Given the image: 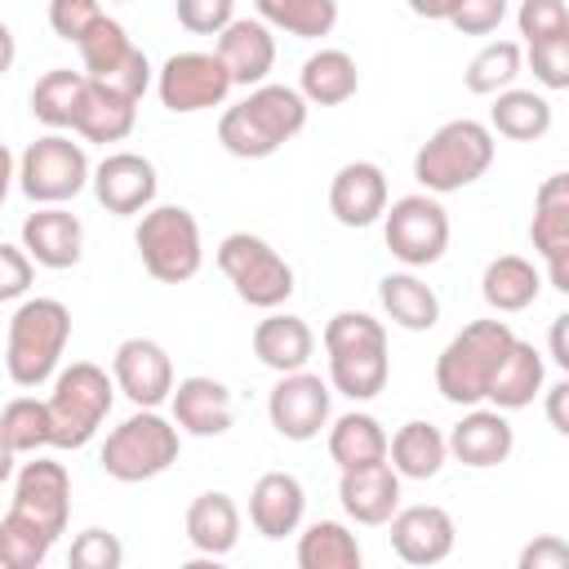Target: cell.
<instances>
[{
    "label": "cell",
    "instance_id": "6da1fadb",
    "mask_svg": "<svg viewBox=\"0 0 569 569\" xmlns=\"http://www.w3.org/2000/svg\"><path fill=\"white\" fill-rule=\"evenodd\" d=\"M311 102L293 84H258L218 116V142L236 160H267L307 129Z\"/></svg>",
    "mask_w": 569,
    "mask_h": 569
},
{
    "label": "cell",
    "instance_id": "7a4b0ae2",
    "mask_svg": "<svg viewBox=\"0 0 569 569\" xmlns=\"http://www.w3.org/2000/svg\"><path fill=\"white\" fill-rule=\"evenodd\" d=\"M329 382L347 400H373L391 378L387 329L369 311H333L325 325Z\"/></svg>",
    "mask_w": 569,
    "mask_h": 569
},
{
    "label": "cell",
    "instance_id": "3957f363",
    "mask_svg": "<svg viewBox=\"0 0 569 569\" xmlns=\"http://www.w3.org/2000/svg\"><path fill=\"white\" fill-rule=\"evenodd\" d=\"M516 347V333L507 320H471L462 325L445 351L436 356V391L449 405H480L489 400V387L507 360V351Z\"/></svg>",
    "mask_w": 569,
    "mask_h": 569
},
{
    "label": "cell",
    "instance_id": "277c9868",
    "mask_svg": "<svg viewBox=\"0 0 569 569\" xmlns=\"http://www.w3.org/2000/svg\"><path fill=\"white\" fill-rule=\"evenodd\" d=\"M71 342V311L58 298H27L9 311L4 369L18 387H44L58 378L62 351Z\"/></svg>",
    "mask_w": 569,
    "mask_h": 569
},
{
    "label": "cell",
    "instance_id": "5b68a950",
    "mask_svg": "<svg viewBox=\"0 0 569 569\" xmlns=\"http://www.w3.org/2000/svg\"><path fill=\"white\" fill-rule=\"evenodd\" d=\"M493 164V129L480 120H449L440 124L413 156V178L422 191L431 196H449L462 191L471 182H480Z\"/></svg>",
    "mask_w": 569,
    "mask_h": 569
},
{
    "label": "cell",
    "instance_id": "8992f818",
    "mask_svg": "<svg viewBox=\"0 0 569 569\" xmlns=\"http://www.w3.org/2000/svg\"><path fill=\"white\" fill-rule=\"evenodd\" d=\"M116 391V373L93 360H71L67 369H58L53 391L44 396L53 418V449H84L107 422Z\"/></svg>",
    "mask_w": 569,
    "mask_h": 569
},
{
    "label": "cell",
    "instance_id": "52a82bcc",
    "mask_svg": "<svg viewBox=\"0 0 569 569\" xmlns=\"http://www.w3.org/2000/svg\"><path fill=\"white\" fill-rule=\"evenodd\" d=\"M178 449H182V427L169 422L164 413L156 409H138L129 413L120 427L107 431L102 440V471L120 485H142V480H156L164 476L173 462H178Z\"/></svg>",
    "mask_w": 569,
    "mask_h": 569
},
{
    "label": "cell",
    "instance_id": "ba28073f",
    "mask_svg": "<svg viewBox=\"0 0 569 569\" xmlns=\"http://www.w3.org/2000/svg\"><path fill=\"white\" fill-rule=\"evenodd\" d=\"M133 244L142 258V271L160 284H182L200 271L204 262V244H200V222L191 209L182 204H151L147 213H138L133 227Z\"/></svg>",
    "mask_w": 569,
    "mask_h": 569
},
{
    "label": "cell",
    "instance_id": "9c48e42d",
    "mask_svg": "<svg viewBox=\"0 0 569 569\" xmlns=\"http://www.w3.org/2000/svg\"><path fill=\"white\" fill-rule=\"evenodd\" d=\"M218 271L231 280L236 298L258 311H280L293 298V267L253 231H231L218 244Z\"/></svg>",
    "mask_w": 569,
    "mask_h": 569
},
{
    "label": "cell",
    "instance_id": "30bf717a",
    "mask_svg": "<svg viewBox=\"0 0 569 569\" xmlns=\"http://www.w3.org/2000/svg\"><path fill=\"white\" fill-rule=\"evenodd\" d=\"M89 182H93L89 156L62 129H49L44 138L27 142V151L18 156V187L31 204H67Z\"/></svg>",
    "mask_w": 569,
    "mask_h": 569
},
{
    "label": "cell",
    "instance_id": "8fae6325",
    "mask_svg": "<svg viewBox=\"0 0 569 569\" xmlns=\"http://www.w3.org/2000/svg\"><path fill=\"white\" fill-rule=\"evenodd\" d=\"M382 240H387L391 258H400L413 271L440 262L449 249V213H445L440 196L413 191V196L391 200L382 213Z\"/></svg>",
    "mask_w": 569,
    "mask_h": 569
},
{
    "label": "cell",
    "instance_id": "7c38bea8",
    "mask_svg": "<svg viewBox=\"0 0 569 569\" xmlns=\"http://www.w3.org/2000/svg\"><path fill=\"white\" fill-rule=\"evenodd\" d=\"M236 89L227 62L204 49H182V53H169L164 67L156 71V93H160V107L173 111V116H196V111H209V107H222L227 93Z\"/></svg>",
    "mask_w": 569,
    "mask_h": 569
},
{
    "label": "cell",
    "instance_id": "4fadbf2b",
    "mask_svg": "<svg viewBox=\"0 0 569 569\" xmlns=\"http://www.w3.org/2000/svg\"><path fill=\"white\" fill-rule=\"evenodd\" d=\"M76 49H80V67H84L89 80H98V84H107V89H116L133 102H142V93L156 80L147 53L129 40V31L116 18H102Z\"/></svg>",
    "mask_w": 569,
    "mask_h": 569
},
{
    "label": "cell",
    "instance_id": "5bb4252c",
    "mask_svg": "<svg viewBox=\"0 0 569 569\" xmlns=\"http://www.w3.org/2000/svg\"><path fill=\"white\" fill-rule=\"evenodd\" d=\"M329 400H333V382H325L320 373H280V382L267 396V418L284 440H316L329 427Z\"/></svg>",
    "mask_w": 569,
    "mask_h": 569
},
{
    "label": "cell",
    "instance_id": "9a60e30c",
    "mask_svg": "<svg viewBox=\"0 0 569 569\" xmlns=\"http://www.w3.org/2000/svg\"><path fill=\"white\" fill-rule=\"evenodd\" d=\"M13 511L31 516L40 529H49L53 538L67 533V520H71V476L62 462L53 458H31L13 471V498H9Z\"/></svg>",
    "mask_w": 569,
    "mask_h": 569
},
{
    "label": "cell",
    "instance_id": "2e32d148",
    "mask_svg": "<svg viewBox=\"0 0 569 569\" xmlns=\"http://www.w3.org/2000/svg\"><path fill=\"white\" fill-rule=\"evenodd\" d=\"M93 200L107 209V213H120V218H133V213H147L156 204V164L138 151H111L102 156V164H93Z\"/></svg>",
    "mask_w": 569,
    "mask_h": 569
},
{
    "label": "cell",
    "instance_id": "e0dca14e",
    "mask_svg": "<svg viewBox=\"0 0 569 569\" xmlns=\"http://www.w3.org/2000/svg\"><path fill=\"white\" fill-rule=\"evenodd\" d=\"M116 387L138 405V409H160L173 396V360L156 338H124L111 356Z\"/></svg>",
    "mask_w": 569,
    "mask_h": 569
},
{
    "label": "cell",
    "instance_id": "ac0fdd59",
    "mask_svg": "<svg viewBox=\"0 0 569 569\" xmlns=\"http://www.w3.org/2000/svg\"><path fill=\"white\" fill-rule=\"evenodd\" d=\"M453 542H458V525L436 502L400 507L391 516V551L405 565H440V560H449Z\"/></svg>",
    "mask_w": 569,
    "mask_h": 569
},
{
    "label": "cell",
    "instance_id": "d6986e66",
    "mask_svg": "<svg viewBox=\"0 0 569 569\" xmlns=\"http://www.w3.org/2000/svg\"><path fill=\"white\" fill-rule=\"evenodd\" d=\"M400 471L391 467V458L369 462V467H347L338 476V502L356 525H391V516L400 511Z\"/></svg>",
    "mask_w": 569,
    "mask_h": 569
},
{
    "label": "cell",
    "instance_id": "ffe728a7",
    "mask_svg": "<svg viewBox=\"0 0 569 569\" xmlns=\"http://www.w3.org/2000/svg\"><path fill=\"white\" fill-rule=\"evenodd\" d=\"M329 213L342 227H373L387 213V173L373 160H347L329 182Z\"/></svg>",
    "mask_w": 569,
    "mask_h": 569
},
{
    "label": "cell",
    "instance_id": "44dd1931",
    "mask_svg": "<svg viewBox=\"0 0 569 569\" xmlns=\"http://www.w3.org/2000/svg\"><path fill=\"white\" fill-rule=\"evenodd\" d=\"M22 249H27L40 267L67 271V267H76L80 253H84V227H80V218H76L71 209H62V204H40L36 213L22 218Z\"/></svg>",
    "mask_w": 569,
    "mask_h": 569
},
{
    "label": "cell",
    "instance_id": "7402d4cb",
    "mask_svg": "<svg viewBox=\"0 0 569 569\" xmlns=\"http://www.w3.org/2000/svg\"><path fill=\"white\" fill-rule=\"evenodd\" d=\"M302 511H307V489L293 471H262L249 489V525L280 542L289 533H298L302 525Z\"/></svg>",
    "mask_w": 569,
    "mask_h": 569
},
{
    "label": "cell",
    "instance_id": "603a6c76",
    "mask_svg": "<svg viewBox=\"0 0 569 569\" xmlns=\"http://www.w3.org/2000/svg\"><path fill=\"white\" fill-rule=\"evenodd\" d=\"M213 49H218V58L227 62V71H231V80L240 89L267 84L271 67H276V36H271V27L262 18H236L213 40Z\"/></svg>",
    "mask_w": 569,
    "mask_h": 569
},
{
    "label": "cell",
    "instance_id": "cb8c5ba5",
    "mask_svg": "<svg viewBox=\"0 0 569 569\" xmlns=\"http://www.w3.org/2000/svg\"><path fill=\"white\" fill-rule=\"evenodd\" d=\"M173 405V422L187 431V436H227L231 431V418H236V405H231V391L218 382V378H204V373H191L173 387L169 396Z\"/></svg>",
    "mask_w": 569,
    "mask_h": 569
},
{
    "label": "cell",
    "instance_id": "d4e9b609",
    "mask_svg": "<svg viewBox=\"0 0 569 569\" xmlns=\"http://www.w3.org/2000/svg\"><path fill=\"white\" fill-rule=\"evenodd\" d=\"M511 449H516V431H511L502 409H476L471 405V413H462V422H453V431H449V453L476 471L507 462Z\"/></svg>",
    "mask_w": 569,
    "mask_h": 569
},
{
    "label": "cell",
    "instance_id": "484cf974",
    "mask_svg": "<svg viewBox=\"0 0 569 569\" xmlns=\"http://www.w3.org/2000/svg\"><path fill=\"white\" fill-rule=\"evenodd\" d=\"M316 351V333L302 316L289 311H267V320L253 325V356L271 369V373H298L307 369Z\"/></svg>",
    "mask_w": 569,
    "mask_h": 569
},
{
    "label": "cell",
    "instance_id": "4316f807",
    "mask_svg": "<svg viewBox=\"0 0 569 569\" xmlns=\"http://www.w3.org/2000/svg\"><path fill=\"white\" fill-rule=\"evenodd\" d=\"M378 302H382L387 320L409 329V333H427L440 320V298L422 276H413V267L409 271H387L378 280Z\"/></svg>",
    "mask_w": 569,
    "mask_h": 569
},
{
    "label": "cell",
    "instance_id": "83f0119b",
    "mask_svg": "<svg viewBox=\"0 0 569 569\" xmlns=\"http://www.w3.org/2000/svg\"><path fill=\"white\" fill-rule=\"evenodd\" d=\"M187 542L200 556H213V560L236 551V542H240V507L231 502V493L209 489V493L191 498V507H187Z\"/></svg>",
    "mask_w": 569,
    "mask_h": 569
},
{
    "label": "cell",
    "instance_id": "f1b7e54d",
    "mask_svg": "<svg viewBox=\"0 0 569 569\" xmlns=\"http://www.w3.org/2000/svg\"><path fill=\"white\" fill-rule=\"evenodd\" d=\"M298 89L311 107H342L360 89V67L347 49H316L298 71Z\"/></svg>",
    "mask_w": 569,
    "mask_h": 569
},
{
    "label": "cell",
    "instance_id": "f546056e",
    "mask_svg": "<svg viewBox=\"0 0 569 569\" xmlns=\"http://www.w3.org/2000/svg\"><path fill=\"white\" fill-rule=\"evenodd\" d=\"M480 293H485V302H489L498 316H516V311H525V307L538 302V293H542V271H538L529 258H520V253H502V258H493V262L485 267Z\"/></svg>",
    "mask_w": 569,
    "mask_h": 569
},
{
    "label": "cell",
    "instance_id": "4dcf8cb0",
    "mask_svg": "<svg viewBox=\"0 0 569 569\" xmlns=\"http://www.w3.org/2000/svg\"><path fill=\"white\" fill-rule=\"evenodd\" d=\"M529 244L547 258L569 253V173H547L533 196V218H529Z\"/></svg>",
    "mask_w": 569,
    "mask_h": 569
},
{
    "label": "cell",
    "instance_id": "1f68e13d",
    "mask_svg": "<svg viewBox=\"0 0 569 569\" xmlns=\"http://www.w3.org/2000/svg\"><path fill=\"white\" fill-rule=\"evenodd\" d=\"M84 93H89V76L84 71H71V67H53L36 80L31 89V116L49 129H71L76 133V120H80V107H84Z\"/></svg>",
    "mask_w": 569,
    "mask_h": 569
},
{
    "label": "cell",
    "instance_id": "d6a6232c",
    "mask_svg": "<svg viewBox=\"0 0 569 569\" xmlns=\"http://www.w3.org/2000/svg\"><path fill=\"white\" fill-rule=\"evenodd\" d=\"M542 378H547L542 351L533 342L516 338V347L507 351V360H502V369H498V378L489 387V405L502 409V413H516V409L533 405V396L542 391Z\"/></svg>",
    "mask_w": 569,
    "mask_h": 569
},
{
    "label": "cell",
    "instance_id": "836d02e7",
    "mask_svg": "<svg viewBox=\"0 0 569 569\" xmlns=\"http://www.w3.org/2000/svg\"><path fill=\"white\" fill-rule=\"evenodd\" d=\"M138 124V102L89 80V93H84V107H80V120H76V133L84 142H124Z\"/></svg>",
    "mask_w": 569,
    "mask_h": 569
},
{
    "label": "cell",
    "instance_id": "e575fe53",
    "mask_svg": "<svg viewBox=\"0 0 569 569\" xmlns=\"http://www.w3.org/2000/svg\"><path fill=\"white\" fill-rule=\"evenodd\" d=\"M387 453H391V436L382 431V422L373 413L351 409V413L333 418V427H329V458L338 462V471L382 462Z\"/></svg>",
    "mask_w": 569,
    "mask_h": 569
},
{
    "label": "cell",
    "instance_id": "d590c367",
    "mask_svg": "<svg viewBox=\"0 0 569 569\" xmlns=\"http://www.w3.org/2000/svg\"><path fill=\"white\" fill-rule=\"evenodd\" d=\"M391 467L405 476V480H431L440 476L445 458H449V436L422 418H409L396 436H391Z\"/></svg>",
    "mask_w": 569,
    "mask_h": 569
},
{
    "label": "cell",
    "instance_id": "8d00e7d4",
    "mask_svg": "<svg viewBox=\"0 0 569 569\" xmlns=\"http://www.w3.org/2000/svg\"><path fill=\"white\" fill-rule=\"evenodd\" d=\"M0 445H4V471L18 453H40L53 449V418H49V400L36 396H13L0 413Z\"/></svg>",
    "mask_w": 569,
    "mask_h": 569
},
{
    "label": "cell",
    "instance_id": "74e56055",
    "mask_svg": "<svg viewBox=\"0 0 569 569\" xmlns=\"http://www.w3.org/2000/svg\"><path fill=\"white\" fill-rule=\"evenodd\" d=\"M489 129L498 138H511V142H533L551 129V102L533 89H502L493 93V107H489Z\"/></svg>",
    "mask_w": 569,
    "mask_h": 569
},
{
    "label": "cell",
    "instance_id": "f35d334b",
    "mask_svg": "<svg viewBox=\"0 0 569 569\" xmlns=\"http://www.w3.org/2000/svg\"><path fill=\"white\" fill-rule=\"evenodd\" d=\"M365 551L342 520H316L298 533V569H360Z\"/></svg>",
    "mask_w": 569,
    "mask_h": 569
},
{
    "label": "cell",
    "instance_id": "ab89813d",
    "mask_svg": "<svg viewBox=\"0 0 569 569\" xmlns=\"http://www.w3.org/2000/svg\"><path fill=\"white\" fill-rule=\"evenodd\" d=\"M253 9L271 31L298 40H320L338 27V0H253Z\"/></svg>",
    "mask_w": 569,
    "mask_h": 569
},
{
    "label": "cell",
    "instance_id": "60d3db41",
    "mask_svg": "<svg viewBox=\"0 0 569 569\" xmlns=\"http://www.w3.org/2000/svg\"><path fill=\"white\" fill-rule=\"evenodd\" d=\"M520 71H525V49H520L516 40H489V44H480L476 58L467 62L462 84H467L471 93H480V98H493V93L511 89Z\"/></svg>",
    "mask_w": 569,
    "mask_h": 569
},
{
    "label": "cell",
    "instance_id": "b9f144b4",
    "mask_svg": "<svg viewBox=\"0 0 569 569\" xmlns=\"http://www.w3.org/2000/svg\"><path fill=\"white\" fill-rule=\"evenodd\" d=\"M53 542L58 538L49 529H40L31 516H22L13 507L0 516V565L4 569H40L49 560Z\"/></svg>",
    "mask_w": 569,
    "mask_h": 569
},
{
    "label": "cell",
    "instance_id": "7bdbcfd3",
    "mask_svg": "<svg viewBox=\"0 0 569 569\" xmlns=\"http://www.w3.org/2000/svg\"><path fill=\"white\" fill-rule=\"evenodd\" d=\"M67 565L71 569H120L124 565V547H120V538L111 529L93 525V529L76 533V542L67 551Z\"/></svg>",
    "mask_w": 569,
    "mask_h": 569
},
{
    "label": "cell",
    "instance_id": "ee69618b",
    "mask_svg": "<svg viewBox=\"0 0 569 569\" xmlns=\"http://www.w3.org/2000/svg\"><path fill=\"white\" fill-rule=\"evenodd\" d=\"M516 27H520L525 44L565 36V31H569V4H565V0H520V9H516Z\"/></svg>",
    "mask_w": 569,
    "mask_h": 569
},
{
    "label": "cell",
    "instance_id": "f6af8a7d",
    "mask_svg": "<svg viewBox=\"0 0 569 569\" xmlns=\"http://www.w3.org/2000/svg\"><path fill=\"white\" fill-rule=\"evenodd\" d=\"M525 62L542 89H569V31L538 40V44H525Z\"/></svg>",
    "mask_w": 569,
    "mask_h": 569
},
{
    "label": "cell",
    "instance_id": "bcb514c9",
    "mask_svg": "<svg viewBox=\"0 0 569 569\" xmlns=\"http://www.w3.org/2000/svg\"><path fill=\"white\" fill-rule=\"evenodd\" d=\"M102 18V0H49V27L67 44H80Z\"/></svg>",
    "mask_w": 569,
    "mask_h": 569
},
{
    "label": "cell",
    "instance_id": "7dc6e473",
    "mask_svg": "<svg viewBox=\"0 0 569 569\" xmlns=\"http://www.w3.org/2000/svg\"><path fill=\"white\" fill-rule=\"evenodd\" d=\"M173 13L191 36H222L236 22V0H173Z\"/></svg>",
    "mask_w": 569,
    "mask_h": 569
},
{
    "label": "cell",
    "instance_id": "c3c4849f",
    "mask_svg": "<svg viewBox=\"0 0 569 569\" xmlns=\"http://www.w3.org/2000/svg\"><path fill=\"white\" fill-rule=\"evenodd\" d=\"M36 267L40 262L22 244H0V298L4 302H18L31 289V280H36Z\"/></svg>",
    "mask_w": 569,
    "mask_h": 569
},
{
    "label": "cell",
    "instance_id": "681fc988",
    "mask_svg": "<svg viewBox=\"0 0 569 569\" xmlns=\"http://www.w3.org/2000/svg\"><path fill=\"white\" fill-rule=\"evenodd\" d=\"M502 18H507V0H458L449 27L462 36H489L502 27Z\"/></svg>",
    "mask_w": 569,
    "mask_h": 569
},
{
    "label": "cell",
    "instance_id": "f907efd6",
    "mask_svg": "<svg viewBox=\"0 0 569 569\" xmlns=\"http://www.w3.org/2000/svg\"><path fill=\"white\" fill-rule=\"evenodd\" d=\"M520 569H569V542L560 533H538L520 547Z\"/></svg>",
    "mask_w": 569,
    "mask_h": 569
},
{
    "label": "cell",
    "instance_id": "816d5d0a",
    "mask_svg": "<svg viewBox=\"0 0 569 569\" xmlns=\"http://www.w3.org/2000/svg\"><path fill=\"white\" fill-rule=\"evenodd\" d=\"M542 409H547V422L569 440V373L556 382V387H547V396H542Z\"/></svg>",
    "mask_w": 569,
    "mask_h": 569
},
{
    "label": "cell",
    "instance_id": "f5cc1de1",
    "mask_svg": "<svg viewBox=\"0 0 569 569\" xmlns=\"http://www.w3.org/2000/svg\"><path fill=\"white\" fill-rule=\"evenodd\" d=\"M547 351H551V360L569 373V311H560V316L551 320V329H547Z\"/></svg>",
    "mask_w": 569,
    "mask_h": 569
},
{
    "label": "cell",
    "instance_id": "db71d44e",
    "mask_svg": "<svg viewBox=\"0 0 569 569\" xmlns=\"http://www.w3.org/2000/svg\"><path fill=\"white\" fill-rule=\"evenodd\" d=\"M405 4H409V13H418L427 22H449L458 9V0H405Z\"/></svg>",
    "mask_w": 569,
    "mask_h": 569
},
{
    "label": "cell",
    "instance_id": "11a10c76",
    "mask_svg": "<svg viewBox=\"0 0 569 569\" xmlns=\"http://www.w3.org/2000/svg\"><path fill=\"white\" fill-rule=\"evenodd\" d=\"M547 280H551V289H560V293L569 298V253L547 258Z\"/></svg>",
    "mask_w": 569,
    "mask_h": 569
},
{
    "label": "cell",
    "instance_id": "9f6ffc18",
    "mask_svg": "<svg viewBox=\"0 0 569 569\" xmlns=\"http://www.w3.org/2000/svg\"><path fill=\"white\" fill-rule=\"evenodd\" d=\"M116 4H124V0H116Z\"/></svg>",
    "mask_w": 569,
    "mask_h": 569
}]
</instances>
